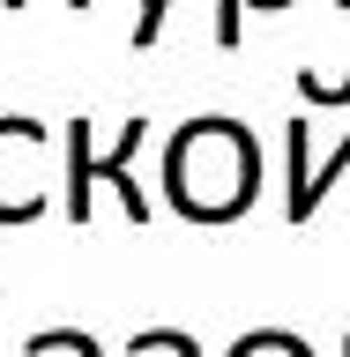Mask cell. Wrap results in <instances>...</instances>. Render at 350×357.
Listing matches in <instances>:
<instances>
[{
	"mask_svg": "<svg viewBox=\"0 0 350 357\" xmlns=\"http://www.w3.org/2000/svg\"><path fill=\"white\" fill-rule=\"evenodd\" d=\"M246 8H291V0H217V45H239Z\"/></svg>",
	"mask_w": 350,
	"mask_h": 357,
	"instance_id": "ba28073f",
	"label": "cell"
},
{
	"mask_svg": "<svg viewBox=\"0 0 350 357\" xmlns=\"http://www.w3.org/2000/svg\"><path fill=\"white\" fill-rule=\"evenodd\" d=\"M335 8H350V0H335Z\"/></svg>",
	"mask_w": 350,
	"mask_h": 357,
	"instance_id": "7c38bea8",
	"label": "cell"
},
{
	"mask_svg": "<svg viewBox=\"0 0 350 357\" xmlns=\"http://www.w3.org/2000/svg\"><path fill=\"white\" fill-rule=\"evenodd\" d=\"M231 357H313V350L298 342V335H284V328H261V335H239Z\"/></svg>",
	"mask_w": 350,
	"mask_h": 357,
	"instance_id": "5b68a950",
	"label": "cell"
},
{
	"mask_svg": "<svg viewBox=\"0 0 350 357\" xmlns=\"http://www.w3.org/2000/svg\"><path fill=\"white\" fill-rule=\"evenodd\" d=\"M343 357H350V342H343Z\"/></svg>",
	"mask_w": 350,
	"mask_h": 357,
	"instance_id": "4fadbf2b",
	"label": "cell"
},
{
	"mask_svg": "<svg viewBox=\"0 0 350 357\" xmlns=\"http://www.w3.org/2000/svg\"><path fill=\"white\" fill-rule=\"evenodd\" d=\"M343 172H350V142H343V149H335V156H328V164H321L313 178H291V223H306L313 208L328 201V186H335Z\"/></svg>",
	"mask_w": 350,
	"mask_h": 357,
	"instance_id": "277c9868",
	"label": "cell"
},
{
	"mask_svg": "<svg viewBox=\"0 0 350 357\" xmlns=\"http://www.w3.org/2000/svg\"><path fill=\"white\" fill-rule=\"evenodd\" d=\"M142 134H150V119H127V127H119V149L97 156V149H89V119H67V216H75V223H89L97 178L127 201V223H150V194L134 186V149H142Z\"/></svg>",
	"mask_w": 350,
	"mask_h": 357,
	"instance_id": "7a4b0ae2",
	"label": "cell"
},
{
	"mask_svg": "<svg viewBox=\"0 0 350 357\" xmlns=\"http://www.w3.org/2000/svg\"><path fill=\"white\" fill-rule=\"evenodd\" d=\"M127 357H201V342H194V335H172V328H164V335H134Z\"/></svg>",
	"mask_w": 350,
	"mask_h": 357,
	"instance_id": "52a82bcc",
	"label": "cell"
},
{
	"mask_svg": "<svg viewBox=\"0 0 350 357\" xmlns=\"http://www.w3.org/2000/svg\"><path fill=\"white\" fill-rule=\"evenodd\" d=\"M67 8H89V0H67Z\"/></svg>",
	"mask_w": 350,
	"mask_h": 357,
	"instance_id": "8fae6325",
	"label": "cell"
},
{
	"mask_svg": "<svg viewBox=\"0 0 350 357\" xmlns=\"http://www.w3.org/2000/svg\"><path fill=\"white\" fill-rule=\"evenodd\" d=\"M298 97H306V105H350V75H343V82H328V75L298 67Z\"/></svg>",
	"mask_w": 350,
	"mask_h": 357,
	"instance_id": "9c48e42d",
	"label": "cell"
},
{
	"mask_svg": "<svg viewBox=\"0 0 350 357\" xmlns=\"http://www.w3.org/2000/svg\"><path fill=\"white\" fill-rule=\"evenodd\" d=\"M164 8H172V0H142V15H134V45H156V30H164Z\"/></svg>",
	"mask_w": 350,
	"mask_h": 357,
	"instance_id": "30bf717a",
	"label": "cell"
},
{
	"mask_svg": "<svg viewBox=\"0 0 350 357\" xmlns=\"http://www.w3.org/2000/svg\"><path fill=\"white\" fill-rule=\"evenodd\" d=\"M254 186H261V149H254V134L239 119H194V127L172 134L164 194H172L179 216L231 223L239 208H254Z\"/></svg>",
	"mask_w": 350,
	"mask_h": 357,
	"instance_id": "6da1fadb",
	"label": "cell"
},
{
	"mask_svg": "<svg viewBox=\"0 0 350 357\" xmlns=\"http://www.w3.org/2000/svg\"><path fill=\"white\" fill-rule=\"evenodd\" d=\"M30 357H97V342L75 328H45V335H30Z\"/></svg>",
	"mask_w": 350,
	"mask_h": 357,
	"instance_id": "8992f818",
	"label": "cell"
},
{
	"mask_svg": "<svg viewBox=\"0 0 350 357\" xmlns=\"http://www.w3.org/2000/svg\"><path fill=\"white\" fill-rule=\"evenodd\" d=\"M45 216V127L0 119V223Z\"/></svg>",
	"mask_w": 350,
	"mask_h": 357,
	"instance_id": "3957f363",
	"label": "cell"
}]
</instances>
